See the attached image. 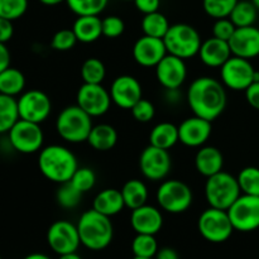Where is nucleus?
Segmentation results:
<instances>
[{
    "instance_id": "f257e3e1",
    "label": "nucleus",
    "mask_w": 259,
    "mask_h": 259,
    "mask_svg": "<svg viewBox=\"0 0 259 259\" xmlns=\"http://www.w3.org/2000/svg\"><path fill=\"white\" fill-rule=\"evenodd\" d=\"M186 99L194 115L211 123L224 113L228 103L225 86L210 76L195 78L187 89Z\"/></svg>"
},
{
    "instance_id": "f03ea898",
    "label": "nucleus",
    "mask_w": 259,
    "mask_h": 259,
    "mask_svg": "<svg viewBox=\"0 0 259 259\" xmlns=\"http://www.w3.org/2000/svg\"><path fill=\"white\" fill-rule=\"evenodd\" d=\"M38 168L46 179L61 185L70 181L78 168V162L73 152L67 147L51 144L39 151Z\"/></svg>"
},
{
    "instance_id": "7ed1b4c3",
    "label": "nucleus",
    "mask_w": 259,
    "mask_h": 259,
    "mask_svg": "<svg viewBox=\"0 0 259 259\" xmlns=\"http://www.w3.org/2000/svg\"><path fill=\"white\" fill-rule=\"evenodd\" d=\"M81 244L90 250H103L110 245L114 228L110 218L90 209L83 212L77 222Z\"/></svg>"
},
{
    "instance_id": "20e7f679",
    "label": "nucleus",
    "mask_w": 259,
    "mask_h": 259,
    "mask_svg": "<svg viewBox=\"0 0 259 259\" xmlns=\"http://www.w3.org/2000/svg\"><path fill=\"white\" fill-rule=\"evenodd\" d=\"M93 126V116L83 111L77 104L66 106L56 119V131L58 136L68 143L77 144L88 142Z\"/></svg>"
},
{
    "instance_id": "39448f33",
    "label": "nucleus",
    "mask_w": 259,
    "mask_h": 259,
    "mask_svg": "<svg viewBox=\"0 0 259 259\" xmlns=\"http://www.w3.org/2000/svg\"><path fill=\"white\" fill-rule=\"evenodd\" d=\"M163 42L168 55L189 60L199 55L202 40L196 28L186 23H176L169 27L163 37Z\"/></svg>"
},
{
    "instance_id": "423d86ee",
    "label": "nucleus",
    "mask_w": 259,
    "mask_h": 259,
    "mask_svg": "<svg viewBox=\"0 0 259 259\" xmlns=\"http://www.w3.org/2000/svg\"><path fill=\"white\" fill-rule=\"evenodd\" d=\"M242 195L237 177L228 172L220 171L214 176L207 177L205 184V199L209 206L220 210H228L235 200Z\"/></svg>"
},
{
    "instance_id": "0eeeda50",
    "label": "nucleus",
    "mask_w": 259,
    "mask_h": 259,
    "mask_svg": "<svg viewBox=\"0 0 259 259\" xmlns=\"http://www.w3.org/2000/svg\"><path fill=\"white\" fill-rule=\"evenodd\" d=\"M159 207L169 214L187 211L194 201L192 190L180 180H166L159 185L156 194Z\"/></svg>"
},
{
    "instance_id": "6e6552de",
    "label": "nucleus",
    "mask_w": 259,
    "mask_h": 259,
    "mask_svg": "<svg viewBox=\"0 0 259 259\" xmlns=\"http://www.w3.org/2000/svg\"><path fill=\"white\" fill-rule=\"evenodd\" d=\"M197 229L201 237L210 243H224L232 237L233 228L227 210L210 206L200 214Z\"/></svg>"
},
{
    "instance_id": "1a4fd4ad",
    "label": "nucleus",
    "mask_w": 259,
    "mask_h": 259,
    "mask_svg": "<svg viewBox=\"0 0 259 259\" xmlns=\"http://www.w3.org/2000/svg\"><path fill=\"white\" fill-rule=\"evenodd\" d=\"M8 139L14 151L23 154H32L43 148L45 134L40 124L19 119L8 132Z\"/></svg>"
},
{
    "instance_id": "9d476101",
    "label": "nucleus",
    "mask_w": 259,
    "mask_h": 259,
    "mask_svg": "<svg viewBox=\"0 0 259 259\" xmlns=\"http://www.w3.org/2000/svg\"><path fill=\"white\" fill-rule=\"evenodd\" d=\"M227 211L234 230L249 233L259 228V196L242 194Z\"/></svg>"
},
{
    "instance_id": "9b49d317",
    "label": "nucleus",
    "mask_w": 259,
    "mask_h": 259,
    "mask_svg": "<svg viewBox=\"0 0 259 259\" xmlns=\"http://www.w3.org/2000/svg\"><path fill=\"white\" fill-rule=\"evenodd\" d=\"M255 68L247 58L232 56L220 67V78L223 85L233 91H245L254 82Z\"/></svg>"
},
{
    "instance_id": "f8f14e48",
    "label": "nucleus",
    "mask_w": 259,
    "mask_h": 259,
    "mask_svg": "<svg viewBox=\"0 0 259 259\" xmlns=\"http://www.w3.org/2000/svg\"><path fill=\"white\" fill-rule=\"evenodd\" d=\"M19 118L24 120L40 124L48 119L52 111V103L50 96L43 91L33 89L24 91L17 99Z\"/></svg>"
},
{
    "instance_id": "ddd939ff",
    "label": "nucleus",
    "mask_w": 259,
    "mask_h": 259,
    "mask_svg": "<svg viewBox=\"0 0 259 259\" xmlns=\"http://www.w3.org/2000/svg\"><path fill=\"white\" fill-rule=\"evenodd\" d=\"M47 243L51 249L58 255L77 252L81 244L77 225L67 220L55 222L48 228Z\"/></svg>"
},
{
    "instance_id": "4468645a",
    "label": "nucleus",
    "mask_w": 259,
    "mask_h": 259,
    "mask_svg": "<svg viewBox=\"0 0 259 259\" xmlns=\"http://www.w3.org/2000/svg\"><path fill=\"white\" fill-rule=\"evenodd\" d=\"M111 103L110 93L101 83L83 82L76 95V104L93 118L108 113Z\"/></svg>"
},
{
    "instance_id": "2eb2a0df",
    "label": "nucleus",
    "mask_w": 259,
    "mask_h": 259,
    "mask_svg": "<svg viewBox=\"0 0 259 259\" xmlns=\"http://www.w3.org/2000/svg\"><path fill=\"white\" fill-rule=\"evenodd\" d=\"M172 167V159L167 149L151 146L142 151L139 156V169L149 181H161L168 176Z\"/></svg>"
},
{
    "instance_id": "dca6fc26",
    "label": "nucleus",
    "mask_w": 259,
    "mask_h": 259,
    "mask_svg": "<svg viewBox=\"0 0 259 259\" xmlns=\"http://www.w3.org/2000/svg\"><path fill=\"white\" fill-rule=\"evenodd\" d=\"M109 93L111 101L124 110H131L134 104L143 98L141 82L131 75H121L114 78Z\"/></svg>"
},
{
    "instance_id": "f3484780",
    "label": "nucleus",
    "mask_w": 259,
    "mask_h": 259,
    "mask_svg": "<svg viewBox=\"0 0 259 259\" xmlns=\"http://www.w3.org/2000/svg\"><path fill=\"white\" fill-rule=\"evenodd\" d=\"M156 78L166 90H177L184 85L187 77L185 60L167 53L163 60L156 66Z\"/></svg>"
},
{
    "instance_id": "a211bd4d",
    "label": "nucleus",
    "mask_w": 259,
    "mask_h": 259,
    "mask_svg": "<svg viewBox=\"0 0 259 259\" xmlns=\"http://www.w3.org/2000/svg\"><path fill=\"white\" fill-rule=\"evenodd\" d=\"M133 58L142 67H156L167 55V48L162 38L142 35L133 46Z\"/></svg>"
},
{
    "instance_id": "6ab92c4d",
    "label": "nucleus",
    "mask_w": 259,
    "mask_h": 259,
    "mask_svg": "<svg viewBox=\"0 0 259 259\" xmlns=\"http://www.w3.org/2000/svg\"><path fill=\"white\" fill-rule=\"evenodd\" d=\"M211 132V121L194 115L185 119L179 125V139L184 146L197 148L209 141Z\"/></svg>"
},
{
    "instance_id": "aec40b11",
    "label": "nucleus",
    "mask_w": 259,
    "mask_h": 259,
    "mask_svg": "<svg viewBox=\"0 0 259 259\" xmlns=\"http://www.w3.org/2000/svg\"><path fill=\"white\" fill-rule=\"evenodd\" d=\"M232 55L252 60L259 56V29L254 25L237 28L229 39Z\"/></svg>"
},
{
    "instance_id": "412c9836",
    "label": "nucleus",
    "mask_w": 259,
    "mask_h": 259,
    "mask_svg": "<svg viewBox=\"0 0 259 259\" xmlns=\"http://www.w3.org/2000/svg\"><path fill=\"white\" fill-rule=\"evenodd\" d=\"M131 225L137 234L156 235L163 227V215L158 207L146 204L132 210Z\"/></svg>"
},
{
    "instance_id": "4be33fe9",
    "label": "nucleus",
    "mask_w": 259,
    "mask_h": 259,
    "mask_svg": "<svg viewBox=\"0 0 259 259\" xmlns=\"http://www.w3.org/2000/svg\"><path fill=\"white\" fill-rule=\"evenodd\" d=\"M197 56L200 57L201 62L207 67L220 68L233 55L229 42L211 37L202 40Z\"/></svg>"
},
{
    "instance_id": "5701e85b",
    "label": "nucleus",
    "mask_w": 259,
    "mask_h": 259,
    "mask_svg": "<svg viewBox=\"0 0 259 259\" xmlns=\"http://www.w3.org/2000/svg\"><path fill=\"white\" fill-rule=\"evenodd\" d=\"M224 156L217 147L202 146L195 156V168L204 177L214 176L223 171Z\"/></svg>"
},
{
    "instance_id": "b1692460",
    "label": "nucleus",
    "mask_w": 259,
    "mask_h": 259,
    "mask_svg": "<svg viewBox=\"0 0 259 259\" xmlns=\"http://www.w3.org/2000/svg\"><path fill=\"white\" fill-rule=\"evenodd\" d=\"M76 38L81 43H93L103 35V19L99 15H81L72 25Z\"/></svg>"
},
{
    "instance_id": "393cba45",
    "label": "nucleus",
    "mask_w": 259,
    "mask_h": 259,
    "mask_svg": "<svg viewBox=\"0 0 259 259\" xmlns=\"http://www.w3.org/2000/svg\"><path fill=\"white\" fill-rule=\"evenodd\" d=\"M125 207L120 190L105 189L99 192L93 201V209L100 214L111 218L123 211Z\"/></svg>"
},
{
    "instance_id": "a878e982",
    "label": "nucleus",
    "mask_w": 259,
    "mask_h": 259,
    "mask_svg": "<svg viewBox=\"0 0 259 259\" xmlns=\"http://www.w3.org/2000/svg\"><path fill=\"white\" fill-rule=\"evenodd\" d=\"M118 132L110 124H96L89 134L88 143L98 152H108L116 146Z\"/></svg>"
},
{
    "instance_id": "bb28decb",
    "label": "nucleus",
    "mask_w": 259,
    "mask_h": 259,
    "mask_svg": "<svg viewBox=\"0 0 259 259\" xmlns=\"http://www.w3.org/2000/svg\"><path fill=\"white\" fill-rule=\"evenodd\" d=\"M180 142L179 126L169 121H162L154 125L149 133V144L162 149H171Z\"/></svg>"
},
{
    "instance_id": "cd10ccee",
    "label": "nucleus",
    "mask_w": 259,
    "mask_h": 259,
    "mask_svg": "<svg viewBox=\"0 0 259 259\" xmlns=\"http://www.w3.org/2000/svg\"><path fill=\"white\" fill-rule=\"evenodd\" d=\"M121 195H123L124 204L128 209L134 210L147 204L148 200V189L146 184L141 180L132 179L126 181L121 187Z\"/></svg>"
},
{
    "instance_id": "c85d7f7f",
    "label": "nucleus",
    "mask_w": 259,
    "mask_h": 259,
    "mask_svg": "<svg viewBox=\"0 0 259 259\" xmlns=\"http://www.w3.org/2000/svg\"><path fill=\"white\" fill-rule=\"evenodd\" d=\"M24 89L25 76L22 71L9 66L0 72V94L15 98L24 93Z\"/></svg>"
},
{
    "instance_id": "c756f323",
    "label": "nucleus",
    "mask_w": 259,
    "mask_h": 259,
    "mask_svg": "<svg viewBox=\"0 0 259 259\" xmlns=\"http://www.w3.org/2000/svg\"><path fill=\"white\" fill-rule=\"evenodd\" d=\"M19 119L17 99L0 94V134L8 133Z\"/></svg>"
},
{
    "instance_id": "7c9ffc66",
    "label": "nucleus",
    "mask_w": 259,
    "mask_h": 259,
    "mask_svg": "<svg viewBox=\"0 0 259 259\" xmlns=\"http://www.w3.org/2000/svg\"><path fill=\"white\" fill-rule=\"evenodd\" d=\"M259 10L250 0H239L229 15V19L237 28L254 25Z\"/></svg>"
},
{
    "instance_id": "2f4dec72",
    "label": "nucleus",
    "mask_w": 259,
    "mask_h": 259,
    "mask_svg": "<svg viewBox=\"0 0 259 259\" xmlns=\"http://www.w3.org/2000/svg\"><path fill=\"white\" fill-rule=\"evenodd\" d=\"M142 30H143L144 35H149V37L154 38H162L166 35V33L168 32L169 24L168 19L164 14L159 12L149 13V14H146L142 19L141 23Z\"/></svg>"
},
{
    "instance_id": "473e14b6",
    "label": "nucleus",
    "mask_w": 259,
    "mask_h": 259,
    "mask_svg": "<svg viewBox=\"0 0 259 259\" xmlns=\"http://www.w3.org/2000/svg\"><path fill=\"white\" fill-rule=\"evenodd\" d=\"M80 73L85 83H101L106 76V68L103 61L90 57L82 63Z\"/></svg>"
},
{
    "instance_id": "72a5a7b5",
    "label": "nucleus",
    "mask_w": 259,
    "mask_h": 259,
    "mask_svg": "<svg viewBox=\"0 0 259 259\" xmlns=\"http://www.w3.org/2000/svg\"><path fill=\"white\" fill-rule=\"evenodd\" d=\"M132 252L134 257L154 258L158 252V243L154 235L137 234L132 242Z\"/></svg>"
},
{
    "instance_id": "f704fd0d",
    "label": "nucleus",
    "mask_w": 259,
    "mask_h": 259,
    "mask_svg": "<svg viewBox=\"0 0 259 259\" xmlns=\"http://www.w3.org/2000/svg\"><path fill=\"white\" fill-rule=\"evenodd\" d=\"M68 8L77 17L99 15L108 7L109 0H66Z\"/></svg>"
},
{
    "instance_id": "c9c22d12",
    "label": "nucleus",
    "mask_w": 259,
    "mask_h": 259,
    "mask_svg": "<svg viewBox=\"0 0 259 259\" xmlns=\"http://www.w3.org/2000/svg\"><path fill=\"white\" fill-rule=\"evenodd\" d=\"M242 194L259 196V168L258 167H245L237 177Z\"/></svg>"
},
{
    "instance_id": "e433bc0d",
    "label": "nucleus",
    "mask_w": 259,
    "mask_h": 259,
    "mask_svg": "<svg viewBox=\"0 0 259 259\" xmlns=\"http://www.w3.org/2000/svg\"><path fill=\"white\" fill-rule=\"evenodd\" d=\"M82 192L78 191L75 186H72L70 181L61 184L56 192L57 204L63 209H75L82 199Z\"/></svg>"
},
{
    "instance_id": "4c0bfd02",
    "label": "nucleus",
    "mask_w": 259,
    "mask_h": 259,
    "mask_svg": "<svg viewBox=\"0 0 259 259\" xmlns=\"http://www.w3.org/2000/svg\"><path fill=\"white\" fill-rule=\"evenodd\" d=\"M239 0H202V8L209 17L217 19L229 18Z\"/></svg>"
},
{
    "instance_id": "58836bf2",
    "label": "nucleus",
    "mask_w": 259,
    "mask_h": 259,
    "mask_svg": "<svg viewBox=\"0 0 259 259\" xmlns=\"http://www.w3.org/2000/svg\"><path fill=\"white\" fill-rule=\"evenodd\" d=\"M70 182L78 191L85 194V192L90 191L95 186L96 175L90 167H78L75 174H73V176L71 177Z\"/></svg>"
},
{
    "instance_id": "ea45409f",
    "label": "nucleus",
    "mask_w": 259,
    "mask_h": 259,
    "mask_svg": "<svg viewBox=\"0 0 259 259\" xmlns=\"http://www.w3.org/2000/svg\"><path fill=\"white\" fill-rule=\"evenodd\" d=\"M28 9V0H0V17L12 22L19 19Z\"/></svg>"
},
{
    "instance_id": "a19ab883",
    "label": "nucleus",
    "mask_w": 259,
    "mask_h": 259,
    "mask_svg": "<svg viewBox=\"0 0 259 259\" xmlns=\"http://www.w3.org/2000/svg\"><path fill=\"white\" fill-rule=\"evenodd\" d=\"M77 42L78 40L72 29H61L55 33V35L52 37L51 46H52L53 50L65 52V51L72 50Z\"/></svg>"
},
{
    "instance_id": "79ce46f5",
    "label": "nucleus",
    "mask_w": 259,
    "mask_h": 259,
    "mask_svg": "<svg viewBox=\"0 0 259 259\" xmlns=\"http://www.w3.org/2000/svg\"><path fill=\"white\" fill-rule=\"evenodd\" d=\"M131 111L133 118L137 121H139V123H148L156 115V108H154L153 103H151V101L143 98L134 104Z\"/></svg>"
},
{
    "instance_id": "37998d69",
    "label": "nucleus",
    "mask_w": 259,
    "mask_h": 259,
    "mask_svg": "<svg viewBox=\"0 0 259 259\" xmlns=\"http://www.w3.org/2000/svg\"><path fill=\"white\" fill-rule=\"evenodd\" d=\"M125 30L124 20L118 15H108L103 19V35L106 38H118Z\"/></svg>"
},
{
    "instance_id": "c03bdc74",
    "label": "nucleus",
    "mask_w": 259,
    "mask_h": 259,
    "mask_svg": "<svg viewBox=\"0 0 259 259\" xmlns=\"http://www.w3.org/2000/svg\"><path fill=\"white\" fill-rule=\"evenodd\" d=\"M235 29H237V27L233 24V22L229 18L217 19L215 20L214 25H212V37L229 42L232 35L234 34Z\"/></svg>"
},
{
    "instance_id": "a18cd8bd",
    "label": "nucleus",
    "mask_w": 259,
    "mask_h": 259,
    "mask_svg": "<svg viewBox=\"0 0 259 259\" xmlns=\"http://www.w3.org/2000/svg\"><path fill=\"white\" fill-rule=\"evenodd\" d=\"M137 10L143 13L144 15L149 13L158 12L161 7V0H133Z\"/></svg>"
},
{
    "instance_id": "49530a36",
    "label": "nucleus",
    "mask_w": 259,
    "mask_h": 259,
    "mask_svg": "<svg viewBox=\"0 0 259 259\" xmlns=\"http://www.w3.org/2000/svg\"><path fill=\"white\" fill-rule=\"evenodd\" d=\"M245 93V99L247 103L255 110H259V81H254L252 85L247 88Z\"/></svg>"
},
{
    "instance_id": "de8ad7c7",
    "label": "nucleus",
    "mask_w": 259,
    "mask_h": 259,
    "mask_svg": "<svg viewBox=\"0 0 259 259\" xmlns=\"http://www.w3.org/2000/svg\"><path fill=\"white\" fill-rule=\"evenodd\" d=\"M13 34H14V27L12 20L0 17V42H9L13 38Z\"/></svg>"
},
{
    "instance_id": "09e8293b",
    "label": "nucleus",
    "mask_w": 259,
    "mask_h": 259,
    "mask_svg": "<svg viewBox=\"0 0 259 259\" xmlns=\"http://www.w3.org/2000/svg\"><path fill=\"white\" fill-rule=\"evenodd\" d=\"M10 66V52L7 47V43L0 42V72Z\"/></svg>"
},
{
    "instance_id": "8fccbe9b",
    "label": "nucleus",
    "mask_w": 259,
    "mask_h": 259,
    "mask_svg": "<svg viewBox=\"0 0 259 259\" xmlns=\"http://www.w3.org/2000/svg\"><path fill=\"white\" fill-rule=\"evenodd\" d=\"M154 259H180V255L174 248L164 247L158 249L157 254L154 255Z\"/></svg>"
},
{
    "instance_id": "3c124183",
    "label": "nucleus",
    "mask_w": 259,
    "mask_h": 259,
    "mask_svg": "<svg viewBox=\"0 0 259 259\" xmlns=\"http://www.w3.org/2000/svg\"><path fill=\"white\" fill-rule=\"evenodd\" d=\"M39 3H42L43 5H47V7H55V5L61 4V3L66 2V0H38Z\"/></svg>"
},
{
    "instance_id": "603ef678",
    "label": "nucleus",
    "mask_w": 259,
    "mask_h": 259,
    "mask_svg": "<svg viewBox=\"0 0 259 259\" xmlns=\"http://www.w3.org/2000/svg\"><path fill=\"white\" fill-rule=\"evenodd\" d=\"M23 259H51L48 255L43 254V253H32V254H28L27 257Z\"/></svg>"
},
{
    "instance_id": "864d4df0",
    "label": "nucleus",
    "mask_w": 259,
    "mask_h": 259,
    "mask_svg": "<svg viewBox=\"0 0 259 259\" xmlns=\"http://www.w3.org/2000/svg\"><path fill=\"white\" fill-rule=\"evenodd\" d=\"M58 259H82L80 257V255L77 254V253H70V254H63V255H60V258Z\"/></svg>"
},
{
    "instance_id": "5fc2aeb1",
    "label": "nucleus",
    "mask_w": 259,
    "mask_h": 259,
    "mask_svg": "<svg viewBox=\"0 0 259 259\" xmlns=\"http://www.w3.org/2000/svg\"><path fill=\"white\" fill-rule=\"evenodd\" d=\"M250 2H252L253 4L255 5V8H257V9L259 10V0H250Z\"/></svg>"
},
{
    "instance_id": "6e6d98bb",
    "label": "nucleus",
    "mask_w": 259,
    "mask_h": 259,
    "mask_svg": "<svg viewBox=\"0 0 259 259\" xmlns=\"http://www.w3.org/2000/svg\"><path fill=\"white\" fill-rule=\"evenodd\" d=\"M133 259H154V258H142V257H134Z\"/></svg>"
},
{
    "instance_id": "4d7b16f0",
    "label": "nucleus",
    "mask_w": 259,
    "mask_h": 259,
    "mask_svg": "<svg viewBox=\"0 0 259 259\" xmlns=\"http://www.w3.org/2000/svg\"><path fill=\"white\" fill-rule=\"evenodd\" d=\"M123 2H133V0H123Z\"/></svg>"
},
{
    "instance_id": "13d9d810",
    "label": "nucleus",
    "mask_w": 259,
    "mask_h": 259,
    "mask_svg": "<svg viewBox=\"0 0 259 259\" xmlns=\"http://www.w3.org/2000/svg\"><path fill=\"white\" fill-rule=\"evenodd\" d=\"M0 259H2V255H0Z\"/></svg>"
}]
</instances>
